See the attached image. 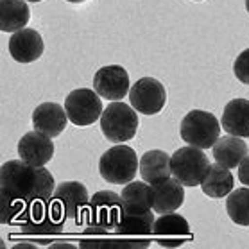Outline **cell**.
I'll return each mask as SVG.
<instances>
[{
    "instance_id": "cell-1",
    "label": "cell",
    "mask_w": 249,
    "mask_h": 249,
    "mask_svg": "<svg viewBox=\"0 0 249 249\" xmlns=\"http://www.w3.org/2000/svg\"><path fill=\"white\" fill-rule=\"evenodd\" d=\"M0 190L6 206H33L41 210L54 196L56 183L45 167H33L20 160H9L0 169Z\"/></svg>"
},
{
    "instance_id": "cell-2",
    "label": "cell",
    "mask_w": 249,
    "mask_h": 249,
    "mask_svg": "<svg viewBox=\"0 0 249 249\" xmlns=\"http://www.w3.org/2000/svg\"><path fill=\"white\" fill-rule=\"evenodd\" d=\"M138 169H140V160L136 156L135 149L124 143L120 145L115 143L99 160L101 178L113 185H127L129 181H133Z\"/></svg>"
},
{
    "instance_id": "cell-3",
    "label": "cell",
    "mask_w": 249,
    "mask_h": 249,
    "mask_svg": "<svg viewBox=\"0 0 249 249\" xmlns=\"http://www.w3.org/2000/svg\"><path fill=\"white\" fill-rule=\"evenodd\" d=\"M101 129L106 140L113 143H125L133 140L138 129L136 109L120 101H111L101 115Z\"/></svg>"
},
{
    "instance_id": "cell-4",
    "label": "cell",
    "mask_w": 249,
    "mask_h": 249,
    "mask_svg": "<svg viewBox=\"0 0 249 249\" xmlns=\"http://www.w3.org/2000/svg\"><path fill=\"white\" fill-rule=\"evenodd\" d=\"M179 135L188 145L199 149H212L221 135V124L213 113L203 109L188 111L181 120Z\"/></svg>"
},
{
    "instance_id": "cell-5",
    "label": "cell",
    "mask_w": 249,
    "mask_h": 249,
    "mask_svg": "<svg viewBox=\"0 0 249 249\" xmlns=\"http://www.w3.org/2000/svg\"><path fill=\"white\" fill-rule=\"evenodd\" d=\"M210 160L204 154L203 149L188 145V147L178 149L170 156V170L172 176L185 187H197L204 179V176L210 170Z\"/></svg>"
},
{
    "instance_id": "cell-6",
    "label": "cell",
    "mask_w": 249,
    "mask_h": 249,
    "mask_svg": "<svg viewBox=\"0 0 249 249\" xmlns=\"http://www.w3.org/2000/svg\"><path fill=\"white\" fill-rule=\"evenodd\" d=\"M52 212L59 219H72L83 221L88 213L90 196L83 183L79 181H65L59 183L52 196Z\"/></svg>"
},
{
    "instance_id": "cell-7",
    "label": "cell",
    "mask_w": 249,
    "mask_h": 249,
    "mask_svg": "<svg viewBox=\"0 0 249 249\" xmlns=\"http://www.w3.org/2000/svg\"><path fill=\"white\" fill-rule=\"evenodd\" d=\"M102 97L88 88H77L72 90L65 99V109L70 122L79 127L95 124L102 115Z\"/></svg>"
},
{
    "instance_id": "cell-8",
    "label": "cell",
    "mask_w": 249,
    "mask_h": 249,
    "mask_svg": "<svg viewBox=\"0 0 249 249\" xmlns=\"http://www.w3.org/2000/svg\"><path fill=\"white\" fill-rule=\"evenodd\" d=\"M122 210H124V203L119 194L101 190L90 199L86 219L91 228L101 230V231H109V230L117 228Z\"/></svg>"
},
{
    "instance_id": "cell-9",
    "label": "cell",
    "mask_w": 249,
    "mask_h": 249,
    "mask_svg": "<svg viewBox=\"0 0 249 249\" xmlns=\"http://www.w3.org/2000/svg\"><path fill=\"white\" fill-rule=\"evenodd\" d=\"M129 102L138 113L153 117L163 109L167 102L165 86L154 77H142L131 86Z\"/></svg>"
},
{
    "instance_id": "cell-10",
    "label": "cell",
    "mask_w": 249,
    "mask_h": 249,
    "mask_svg": "<svg viewBox=\"0 0 249 249\" xmlns=\"http://www.w3.org/2000/svg\"><path fill=\"white\" fill-rule=\"evenodd\" d=\"M93 88L106 101H122L129 93V74L120 65L99 68L93 75Z\"/></svg>"
},
{
    "instance_id": "cell-11",
    "label": "cell",
    "mask_w": 249,
    "mask_h": 249,
    "mask_svg": "<svg viewBox=\"0 0 249 249\" xmlns=\"http://www.w3.org/2000/svg\"><path fill=\"white\" fill-rule=\"evenodd\" d=\"M153 235H156L160 246L163 248H178L190 240V224L183 215L170 212V213H161L154 221Z\"/></svg>"
},
{
    "instance_id": "cell-12",
    "label": "cell",
    "mask_w": 249,
    "mask_h": 249,
    "mask_svg": "<svg viewBox=\"0 0 249 249\" xmlns=\"http://www.w3.org/2000/svg\"><path fill=\"white\" fill-rule=\"evenodd\" d=\"M18 156L33 167H45L54 156L52 138L36 129L29 131L18 142Z\"/></svg>"
},
{
    "instance_id": "cell-13",
    "label": "cell",
    "mask_w": 249,
    "mask_h": 249,
    "mask_svg": "<svg viewBox=\"0 0 249 249\" xmlns=\"http://www.w3.org/2000/svg\"><path fill=\"white\" fill-rule=\"evenodd\" d=\"M43 51H45V43L36 29L23 27L13 33L9 38V54L17 63H22V65L34 63L36 59H40Z\"/></svg>"
},
{
    "instance_id": "cell-14",
    "label": "cell",
    "mask_w": 249,
    "mask_h": 249,
    "mask_svg": "<svg viewBox=\"0 0 249 249\" xmlns=\"http://www.w3.org/2000/svg\"><path fill=\"white\" fill-rule=\"evenodd\" d=\"M67 109L56 102H41L33 111V125L36 131L43 135L56 138L65 131L68 124Z\"/></svg>"
},
{
    "instance_id": "cell-15",
    "label": "cell",
    "mask_w": 249,
    "mask_h": 249,
    "mask_svg": "<svg viewBox=\"0 0 249 249\" xmlns=\"http://www.w3.org/2000/svg\"><path fill=\"white\" fill-rule=\"evenodd\" d=\"M153 187V210L156 213L176 212L185 201V185L179 183L174 176L165 181L154 183Z\"/></svg>"
},
{
    "instance_id": "cell-16",
    "label": "cell",
    "mask_w": 249,
    "mask_h": 249,
    "mask_svg": "<svg viewBox=\"0 0 249 249\" xmlns=\"http://www.w3.org/2000/svg\"><path fill=\"white\" fill-rule=\"evenodd\" d=\"M221 124L228 135L249 138V101L233 99L224 106Z\"/></svg>"
},
{
    "instance_id": "cell-17",
    "label": "cell",
    "mask_w": 249,
    "mask_h": 249,
    "mask_svg": "<svg viewBox=\"0 0 249 249\" xmlns=\"http://www.w3.org/2000/svg\"><path fill=\"white\" fill-rule=\"evenodd\" d=\"M213 151V160L215 163L226 167V169H235L242 163L244 158L249 154L248 143L240 136H222L215 142V145L212 147Z\"/></svg>"
},
{
    "instance_id": "cell-18",
    "label": "cell",
    "mask_w": 249,
    "mask_h": 249,
    "mask_svg": "<svg viewBox=\"0 0 249 249\" xmlns=\"http://www.w3.org/2000/svg\"><path fill=\"white\" fill-rule=\"evenodd\" d=\"M154 221L156 219H154L153 210H147V212L122 210V215L115 228V233L122 235V237H147V235H153Z\"/></svg>"
},
{
    "instance_id": "cell-19",
    "label": "cell",
    "mask_w": 249,
    "mask_h": 249,
    "mask_svg": "<svg viewBox=\"0 0 249 249\" xmlns=\"http://www.w3.org/2000/svg\"><path fill=\"white\" fill-rule=\"evenodd\" d=\"M140 174L143 178V181H147L149 185L169 179L172 176L170 156L165 151H160V149H153V151L143 153L140 158Z\"/></svg>"
},
{
    "instance_id": "cell-20",
    "label": "cell",
    "mask_w": 249,
    "mask_h": 249,
    "mask_svg": "<svg viewBox=\"0 0 249 249\" xmlns=\"http://www.w3.org/2000/svg\"><path fill=\"white\" fill-rule=\"evenodd\" d=\"M31 20V9L25 0H0V29L17 33Z\"/></svg>"
},
{
    "instance_id": "cell-21",
    "label": "cell",
    "mask_w": 249,
    "mask_h": 249,
    "mask_svg": "<svg viewBox=\"0 0 249 249\" xmlns=\"http://www.w3.org/2000/svg\"><path fill=\"white\" fill-rule=\"evenodd\" d=\"M233 183L235 179L231 176V170L217 163L210 167L208 174L204 176L203 183H201V188L208 197L222 199L230 196V192L233 190Z\"/></svg>"
},
{
    "instance_id": "cell-22",
    "label": "cell",
    "mask_w": 249,
    "mask_h": 249,
    "mask_svg": "<svg viewBox=\"0 0 249 249\" xmlns=\"http://www.w3.org/2000/svg\"><path fill=\"white\" fill-rule=\"evenodd\" d=\"M124 210L129 212H147L153 210V187L147 181H129L122 194Z\"/></svg>"
},
{
    "instance_id": "cell-23",
    "label": "cell",
    "mask_w": 249,
    "mask_h": 249,
    "mask_svg": "<svg viewBox=\"0 0 249 249\" xmlns=\"http://www.w3.org/2000/svg\"><path fill=\"white\" fill-rule=\"evenodd\" d=\"M226 212L238 226H249V187L231 190L226 199Z\"/></svg>"
},
{
    "instance_id": "cell-24",
    "label": "cell",
    "mask_w": 249,
    "mask_h": 249,
    "mask_svg": "<svg viewBox=\"0 0 249 249\" xmlns=\"http://www.w3.org/2000/svg\"><path fill=\"white\" fill-rule=\"evenodd\" d=\"M233 74L240 83L249 85V49L240 52L233 63Z\"/></svg>"
},
{
    "instance_id": "cell-25",
    "label": "cell",
    "mask_w": 249,
    "mask_h": 249,
    "mask_svg": "<svg viewBox=\"0 0 249 249\" xmlns=\"http://www.w3.org/2000/svg\"><path fill=\"white\" fill-rule=\"evenodd\" d=\"M238 179L242 181V185L249 187V154L244 158V161L238 165Z\"/></svg>"
},
{
    "instance_id": "cell-26",
    "label": "cell",
    "mask_w": 249,
    "mask_h": 249,
    "mask_svg": "<svg viewBox=\"0 0 249 249\" xmlns=\"http://www.w3.org/2000/svg\"><path fill=\"white\" fill-rule=\"evenodd\" d=\"M67 2H70V4H85L86 0H67Z\"/></svg>"
},
{
    "instance_id": "cell-27",
    "label": "cell",
    "mask_w": 249,
    "mask_h": 249,
    "mask_svg": "<svg viewBox=\"0 0 249 249\" xmlns=\"http://www.w3.org/2000/svg\"><path fill=\"white\" fill-rule=\"evenodd\" d=\"M246 9H248V13H249V0H246Z\"/></svg>"
},
{
    "instance_id": "cell-28",
    "label": "cell",
    "mask_w": 249,
    "mask_h": 249,
    "mask_svg": "<svg viewBox=\"0 0 249 249\" xmlns=\"http://www.w3.org/2000/svg\"><path fill=\"white\" fill-rule=\"evenodd\" d=\"M27 2H41V0H27Z\"/></svg>"
},
{
    "instance_id": "cell-29",
    "label": "cell",
    "mask_w": 249,
    "mask_h": 249,
    "mask_svg": "<svg viewBox=\"0 0 249 249\" xmlns=\"http://www.w3.org/2000/svg\"><path fill=\"white\" fill-rule=\"evenodd\" d=\"M194 2H201V0H194Z\"/></svg>"
}]
</instances>
